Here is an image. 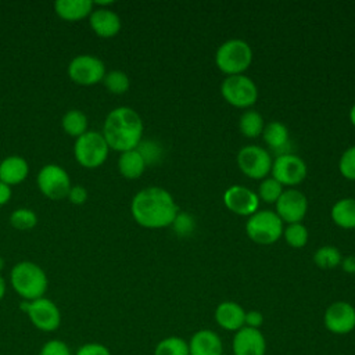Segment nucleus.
I'll list each match as a JSON object with an SVG mask.
<instances>
[{"instance_id": "nucleus-1", "label": "nucleus", "mask_w": 355, "mask_h": 355, "mask_svg": "<svg viewBox=\"0 0 355 355\" xmlns=\"http://www.w3.org/2000/svg\"><path fill=\"white\" fill-rule=\"evenodd\" d=\"M130 212L137 225L146 229H161L172 225L179 209L166 189L148 186L135 194Z\"/></svg>"}, {"instance_id": "nucleus-2", "label": "nucleus", "mask_w": 355, "mask_h": 355, "mask_svg": "<svg viewBox=\"0 0 355 355\" xmlns=\"http://www.w3.org/2000/svg\"><path fill=\"white\" fill-rule=\"evenodd\" d=\"M143 130L144 125L137 111L121 105L107 114L101 133L111 150L123 153L139 146L143 140Z\"/></svg>"}, {"instance_id": "nucleus-3", "label": "nucleus", "mask_w": 355, "mask_h": 355, "mask_svg": "<svg viewBox=\"0 0 355 355\" xmlns=\"http://www.w3.org/2000/svg\"><path fill=\"white\" fill-rule=\"evenodd\" d=\"M10 283L22 301H32L44 297L49 279L43 268L32 261L17 262L10 272Z\"/></svg>"}, {"instance_id": "nucleus-4", "label": "nucleus", "mask_w": 355, "mask_h": 355, "mask_svg": "<svg viewBox=\"0 0 355 355\" xmlns=\"http://www.w3.org/2000/svg\"><path fill=\"white\" fill-rule=\"evenodd\" d=\"M215 62L227 76L241 75L252 62L251 46L243 39H229L218 47Z\"/></svg>"}, {"instance_id": "nucleus-5", "label": "nucleus", "mask_w": 355, "mask_h": 355, "mask_svg": "<svg viewBox=\"0 0 355 355\" xmlns=\"http://www.w3.org/2000/svg\"><path fill=\"white\" fill-rule=\"evenodd\" d=\"M110 153V147L101 132L87 130L73 143V157L79 165L87 169L101 166Z\"/></svg>"}, {"instance_id": "nucleus-6", "label": "nucleus", "mask_w": 355, "mask_h": 355, "mask_svg": "<svg viewBox=\"0 0 355 355\" xmlns=\"http://www.w3.org/2000/svg\"><path fill=\"white\" fill-rule=\"evenodd\" d=\"M245 233L257 244H273L283 234V222L276 212L261 209L248 216V220L245 222Z\"/></svg>"}, {"instance_id": "nucleus-7", "label": "nucleus", "mask_w": 355, "mask_h": 355, "mask_svg": "<svg viewBox=\"0 0 355 355\" xmlns=\"http://www.w3.org/2000/svg\"><path fill=\"white\" fill-rule=\"evenodd\" d=\"M19 309L26 313L35 329L43 333H53L61 324V311L54 301L40 297L32 301H21Z\"/></svg>"}, {"instance_id": "nucleus-8", "label": "nucleus", "mask_w": 355, "mask_h": 355, "mask_svg": "<svg viewBox=\"0 0 355 355\" xmlns=\"http://www.w3.org/2000/svg\"><path fill=\"white\" fill-rule=\"evenodd\" d=\"M40 193L54 201L67 198L72 184L68 172L58 164H46L36 176Z\"/></svg>"}, {"instance_id": "nucleus-9", "label": "nucleus", "mask_w": 355, "mask_h": 355, "mask_svg": "<svg viewBox=\"0 0 355 355\" xmlns=\"http://www.w3.org/2000/svg\"><path fill=\"white\" fill-rule=\"evenodd\" d=\"M222 97L237 108H248L258 98V89L254 80L245 75L226 76L220 85Z\"/></svg>"}, {"instance_id": "nucleus-10", "label": "nucleus", "mask_w": 355, "mask_h": 355, "mask_svg": "<svg viewBox=\"0 0 355 355\" xmlns=\"http://www.w3.org/2000/svg\"><path fill=\"white\" fill-rule=\"evenodd\" d=\"M105 75L104 62L93 54H80L71 60L68 65L69 79L80 86H93L103 82Z\"/></svg>"}, {"instance_id": "nucleus-11", "label": "nucleus", "mask_w": 355, "mask_h": 355, "mask_svg": "<svg viewBox=\"0 0 355 355\" xmlns=\"http://www.w3.org/2000/svg\"><path fill=\"white\" fill-rule=\"evenodd\" d=\"M272 157L263 147L250 144L237 153V165L240 171L252 179H265L272 169Z\"/></svg>"}, {"instance_id": "nucleus-12", "label": "nucleus", "mask_w": 355, "mask_h": 355, "mask_svg": "<svg viewBox=\"0 0 355 355\" xmlns=\"http://www.w3.org/2000/svg\"><path fill=\"white\" fill-rule=\"evenodd\" d=\"M272 178L283 186H295L306 176L305 161L291 153L279 154L272 162Z\"/></svg>"}, {"instance_id": "nucleus-13", "label": "nucleus", "mask_w": 355, "mask_h": 355, "mask_svg": "<svg viewBox=\"0 0 355 355\" xmlns=\"http://www.w3.org/2000/svg\"><path fill=\"white\" fill-rule=\"evenodd\" d=\"M323 324L327 331L338 336L348 334L355 330V306L347 301H336L330 304L323 315Z\"/></svg>"}, {"instance_id": "nucleus-14", "label": "nucleus", "mask_w": 355, "mask_h": 355, "mask_svg": "<svg viewBox=\"0 0 355 355\" xmlns=\"http://www.w3.org/2000/svg\"><path fill=\"white\" fill-rule=\"evenodd\" d=\"M276 204V214L286 223H300L308 211V200L304 193L295 189L283 190Z\"/></svg>"}, {"instance_id": "nucleus-15", "label": "nucleus", "mask_w": 355, "mask_h": 355, "mask_svg": "<svg viewBox=\"0 0 355 355\" xmlns=\"http://www.w3.org/2000/svg\"><path fill=\"white\" fill-rule=\"evenodd\" d=\"M223 202L229 211L241 216H251L258 211L259 198L255 191L243 184L230 186L223 194Z\"/></svg>"}, {"instance_id": "nucleus-16", "label": "nucleus", "mask_w": 355, "mask_h": 355, "mask_svg": "<svg viewBox=\"0 0 355 355\" xmlns=\"http://www.w3.org/2000/svg\"><path fill=\"white\" fill-rule=\"evenodd\" d=\"M233 355H265L266 338L259 329L241 327L233 336Z\"/></svg>"}, {"instance_id": "nucleus-17", "label": "nucleus", "mask_w": 355, "mask_h": 355, "mask_svg": "<svg viewBox=\"0 0 355 355\" xmlns=\"http://www.w3.org/2000/svg\"><path fill=\"white\" fill-rule=\"evenodd\" d=\"M89 24L93 32L104 39L116 36L122 26L121 18L115 11L101 7L93 8L92 14L89 15Z\"/></svg>"}, {"instance_id": "nucleus-18", "label": "nucleus", "mask_w": 355, "mask_h": 355, "mask_svg": "<svg viewBox=\"0 0 355 355\" xmlns=\"http://www.w3.org/2000/svg\"><path fill=\"white\" fill-rule=\"evenodd\" d=\"M189 355H223V343L218 333L209 329L196 331L189 340Z\"/></svg>"}, {"instance_id": "nucleus-19", "label": "nucleus", "mask_w": 355, "mask_h": 355, "mask_svg": "<svg viewBox=\"0 0 355 355\" xmlns=\"http://www.w3.org/2000/svg\"><path fill=\"white\" fill-rule=\"evenodd\" d=\"M215 322L227 331H237L245 326V311L234 301H223L215 309Z\"/></svg>"}, {"instance_id": "nucleus-20", "label": "nucleus", "mask_w": 355, "mask_h": 355, "mask_svg": "<svg viewBox=\"0 0 355 355\" xmlns=\"http://www.w3.org/2000/svg\"><path fill=\"white\" fill-rule=\"evenodd\" d=\"M29 173V165L21 155H8L0 162V180L8 186L22 183Z\"/></svg>"}, {"instance_id": "nucleus-21", "label": "nucleus", "mask_w": 355, "mask_h": 355, "mask_svg": "<svg viewBox=\"0 0 355 355\" xmlns=\"http://www.w3.org/2000/svg\"><path fill=\"white\" fill-rule=\"evenodd\" d=\"M94 4L92 0H58L54 3L55 14L69 22L85 19L92 14Z\"/></svg>"}, {"instance_id": "nucleus-22", "label": "nucleus", "mask_w": 355, "mask_h": 355, "mask_svg": "<svg viewBox=\"0 0 355 355\" xmlns=\"http://www.w3.org/2000/svg\"><path fill=\"white\" fill-rule=\"evenodd\" d=\"M146 162L140 153L133 148L129 151L121 153L118 157V171L126 179H137L143 175L146 169Z\"/></svg>"}, {"instance_id": "nucleus-23", "label": "nucleus", "mask_w": 355, "mask_h": 355, "mask_svg": "<svg viewBox=\"0 0 355 355\" xmlns=\"http://www.w3.org/2000/svg\"><path fill=\"white\" fill-rule=\"evenodd\" d=\"M331 219L343 229H355V198L338 200L331 208Z\"/></svg>"}, {"instance_id": "nucleus-24", "label": "nucleus", "mask_w": 355, "mask_h": 355, "mask_svg": "<svg viewBox=\"0 0 355 355\" xmlns=\"http://www.w3.org/2000/svg\"><path fill=\"white\" fill-rule=\"evenodd\" d=\"M262 137L269 148L282 151L288 144V129L279 121H272L263 126Z\"/></svg>"}, {"instance_id": "nucleus-25", "label": "nucleus", "mask_w": 355, "mask_h": 355, "mask_svg": "<svg viewBox=\"0 0 355 355\" xmlns=\"http://www.w3.org/2000/svg\"><path fill=\"white\" fill-rule=\"evenodd\" d=\"M61 126L67 135L78 139L89 130V119L83 111L73 108L62 115Z\"/></svg>"}, {"instance_id": "nucleus-26", "label": "nucleus", "mask_w": 355, "mask_h": 355, "mask_svg": "<svg viewBox=\"0 0 355 355\" xmlns=\"http://www.w3.org/2000/svg\"><path fill=\"white\" fill-rule=\"evenodd\" d=\"M263 118L262 115L255 110H247L241 114L239 119V129L245 137H258L262 135L263 130Z\"/></svg>"}, {"instance_id": "nucleus-27", "label": "nucleus", "mask_w": 355, "mask_h": 355, "mask_svg": "<svg viewBox=\"0 0 355 355\" xmlns=\"http://www.w3.org/2000/svg\"><path fill=\"white\" fill-rule=\"evenodd\" d=\"M154 355H189V344L179 336H169L157 343Z\"/></svg>"}, {"instance_id": "nucleus-28", "label": "nucleus", "mask_w": 355, "mask_h": 355, "mask_svg": "<svg viewBox=\"0 0 355 355\" xmlns=\"http://www.w3.org/2000/svg\"><path fill=\"white\" fill-rule=\"evenodd\" d=\"M103 83L105 89L112 94H123L130 87V79L128 73L121 69H112L110 72H105Z\"/></svg>"}, {"instance_id": "nucleus-29", "label": "nucleus", "mask_w": 355, "mask_h": 355, "mask_svg": "<svg viewBox=\"0 0 355 355\" xmlns=\"http://www.w3.org/2000/svg\"><path fill=\"white\" fill-rule=\"evenodd\" d=\"M341 252L333 245H323L313 254V262L322 269H333L341 263Z\"/></svg>"}, {"instance_id": "nucleus-30", "label": "nucleus", "mask_w": 355, "mask_h": 355, "mask_svg": "<svg viewBox=\"0 0 355 355\" xmlns=\"http://www.w3.org/2000/svg\"><path fill=\"white\" fill-rule=\"evenodd\" d=\"M283 193V184L279 183L275 178H265L261 180L258 186V198L268 202V204H275L279 197Z\"/></svg>"}, {"instance_id": "nucleus-31", "label": "nucleus", "mask_w": 355, "mask_h": 355, "mask_svg": "<svg viewBox=\"0 0 355 355\" xmlns=\"http://www.w3.org/2000/svg\"><path fill=\"white\" fill-rule=\"evenodd\" d=\"M37 223V215L31 208H17L10 215V225L17 230H29Z\"/></svg>"}, {"instance_id": "nucleus-32", "label": "nucleus", "mask_w": 355, "mask_h": 355, "mask_svg": "<svg viewBox=\"0 0 355 355\" xmlns=\"http://www.w3.org/2000/svg\"><path fill=\"white\" fill-rule=\"evenodd\" d=\"M283 236H284L286 243L290 247L301 248L308 241V229L301 222L300 223H290L283 230Z\"/></svg>"}, {"instance_id": "nucleus-33", "label": "nucleus", "mask_w": 355, "mask_h": 355, "mask_svg": "<svg viewBox=\"0 0 355 355\" xmlns=\"http://www.w3.org/2000/svg\"><path fill=\"white\" fill-rule=\"evenodd\" d=\"M136 150L143 157L146 165H153L158 162L162 155V148L159 143H157L155 140H141L136 147Z\"/></svg>"}, {"instance_id": "nucleus-34", "label": "nucleus", "mask_w": 355, "mask_h": 355, "mask_svg": "<svg viewBox=\"0 0 355 355\" xmlns=\"http://www.w3.org/2000/svg\"><path fill=\"white\" fill-rule=\"evenodd\" d=\"M338 169L345 179L355 180V144L348 147L340 157Z\"/></svg>"}, {"instance_id": "nucleus-35", "label": "nucleus", "mask_w": 355, "mask_h": 355, "mask_svg": "<svg viewBox=\"0 0 355 355\" xmlns=\"http://www.w3.org/2000/svg\"><path fill=\"white\" fill-rule=\"evenodd\" d=\"M171 226L178 236H189L196 229V222L190 214L178 212Z\"/></svg>"}, {"instance_id": "nucleus-36", "label": "nucleus", "mask_w": 355, "mask_h": 355, "mask_svg": "<svg viewBox=\"0 0 355 355\" xmlns=\"http://www.w3.org/2000/svg\"><path fill=\"white\" fill-rule=\"evenodd\" d=\"M39 355H73V352L65 341L60 338H51V340H47L40 347Z\"/></svg>"}, {"instance_id": "nucleus-37", "label": "nucleus", "mask_w": 355, "mask_h": 355, "mask_svg": "<svg viewBox=\"0 0 355 355\" xmlns=\"http://www.w3.org/2000/svg\"><path fill=\"white\" fill-rule=\"evenodd\" d=\"M73 355H112L110 348L101 343L90 341L78 347Z\"/></svg>"}, {"instance_id": "nucleus-38", "label": "nucleus", "mask_w": 355, "mask_h": 355, "mask_svg": "<svg viewBox=\"0 0 355 355\" xmlns=\"http://www.w3.org/2000/svg\"><path fill=\"white\" fill-rule=\"evenodd\" d=\"M87 190L85 186L82 184H75L71 187L67 198L69 200V202H72L73 205H82L86 202L87 200Z\"/></svg>"}, {"instance_id": "nucleus-39", "label": "nucleus", "mask_w": 355, "mask_h": 355, "mask_svg": "<svg viewBox=\"0 0 355 355\" xmlns=\"http://www.w3.org/2000/svg\"><path fill=\"white\" fill-rule=\"evenodd\" d=\"M247 327H252V329H259L263 323V315L259 311H245V320H244Z\"/></svg>"}, {"instance_id": "nucleus-40", "label": "nucleus", "mask_w": 355, "mask_h": 355, "mask_svg": "<svg viewBox=\"0 0 355 355\" xmlns=\"http://www.w3.org/2000/svg\"><path fill=\"white\" fill-rule=\"evenodd\" d=\"M11 196H12L11 186H8V184H6L4 182L0 180V207L6 205L10 201Z\"/></svg>"}, {"instance_id": "nucleus-41", "label": "nucleus", "mask_w": 355, "mask_h": 355, "mask_svg": "<svg viewBox=\"0 0 355 355\" xmlns=\"http://www.w3.org/2000/svg\"><path fill=\"white\" fill-rule=\"evenodd\" d=\"M341 268L347 273H351V275L355 273V257L354 255H348L344 259H341Z\"/></svg>"}, {"instance_id": "nucleus-42", "label": "nucleus", "mask_w": 355, "mask_h": 355, "mask_svg": "<svg viewBox=\"0 0 355 355\" xmlns=\"http://www.w3.org/2000/svg\"><path fill=\"white\" fill-rule=\"evenodd\" d=\"M6 291H7V283H6L4 277L0 275V301L4 298Z\"/></svg>"}, {"instance_id": "nucleus-43", "label": "nucleus", "mask_w": 355, "mask_h": 355, "mask_svg": "<svg viewBox=\"0 0 355 355\" xmlns=\"http://www.w3.org/2000/svg\"><path fill=\"white\" fill-rule=\"evenodd\" d=\"M349 121H351V123L355 126V104L351 107V110H349Z\"/></svg>"}, {"instance_id": "nucleus-44", "label": "nucleus", "mask_w": 355, "mask_h": 355, "mask_svg": "<svg viewBox=\"0 0 355 355\" xmlns=\"http://www.w3.org/2000/svg\"><path fill=\"white\" fill-rule=\"evenodd\" d=\"M4 265H6V261H4V258L0 255V272L4 269Z\"/></svg>"}]
</instances>
